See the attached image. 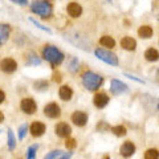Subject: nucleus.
Wrapping results in <instances>:
<instances>
[{
	"label": "nucleus",
	"mask_w": 159,
	"mask_h": 159,
	"mask_svg": "<svg viewBox=\"0 0 159 159\" xmlns=\"http://www.w3.org/2000/svg\"><path fill=\"white\" fill-rule=\"evenodd\" d=\"M33 86H34V89H37V90L43 92V90H45V89L48 88V82L47 81H37V82L33 84Z\"/></svg>",
	"instance_id": "2f4dec72"
},
{
	"label": "nucleus",
	"mask_w": 159,
	"mask_h": 159,
	"mask_svg": "<svg viewBox=\"0 0 159 159\" xmlns=\"http://www.w3.org/2000/svg\"><path fill=\"white\" fill-rule=\"evenodd\" d=\"M121 48L127 52H134L137 49V40L131 36H125L121 39Z\"/></svg>",
	"instance_id": "a211bd4d"
},
{
	"label": "nucleus",
	"mask_w": 159,
	"mask_h": 159,
	"mask_svg": "<svg viewBox=\"0 0 159 159\" xmlns=\"http://www.w3.org/2000/svg\"><path fill=\"white\" fill-rule=\"evenodd\" d=\"M17 61L13 57H6L0 61V70L6 74H13L17 70Z\"/></svg>",
	"instance_id": "0eeeda50"
},
{
	"label": "nucleus",
	"mask_w": 159,
	"mask_h": 159,
	"mask_svg": "<svg viewBox=\"0 0 159 159\" xmlns=\"http://www.w3.org/2000/svg\"><path fill=\"white\" fill-rule=\"evenodd\" d=\"M94 56L98 60H101L102 62L107 64V65L111 66H118L119 65V58L116 53L110 49H105V48H97L94 51Z\"/></svg>",
	"instance_id": "20e7f679"
},
{
	"label": "nucleus",
	"mask_w": 159,
	"mask_h": 159,
	"mask_svg": "<svg viewBox=\"0 0 159 159\" xmlns=\"http://www.w3.org/2000/svg\"><path fill=\"white\" fill-rule=\"evenodd\" d=\"M74 96V92L73 89L69 86V85H61L58 89V98L64 102H69Z\"/></svg>",
	"instance_id": "f3484780"
},
{
	"label": "nucleus",
	"mask_w": 159,
	"mask_h": 159,
	"mask_svg": "<svg viewBox=\"0 0 159 159\" xmlns=\"http://www.w3.org/2000/svg\"><path fill=\"white\" fill-rule=\"evenodd\" d=\"M6 98H7V94H6V92L3 90V89H0V105L6 101Z\"/></svg>",
	"instance_id": "c9c22d12"
},
{
	"label": "nucleus",
	"mask_w": 159,
	"mask_h": 159,
	"mask_svg": "<svg viewBox=\"0 0 159 159\" xmlns=\"http://www.w3.org/2000/svg\"><path fill=\"white\" fill-rule=\"evenodd\" d=\"M62 154H64V151H62V150H58V148H57V150L49 151L47 155L44 157V159H57L60 155H62Z\"/></svg>",
	"instance_id": "c85d7f7f"
},
{
	"label": "nucleus",
	"mask_w": 159,
	"mask_h": 159,
	"mask_svg": "<svg viewBox=\"0 0 159 159\" xmlns=\"http://www.w3.org/2000/svg\"><path fill=\"white\" fill-rule=\"evenodd\" d=\"M110 92L114 96H119V94H125L129 92V86L125 82H122L121 80L113 78L110 81Z\"/></svg>",
	"instance_id": "9b49d317"
},
{
	"label": "nucleus",
	"mask_w": 159,
	"mask_h": 159,
	"mask_svg": "<svg viewBox=\"0 0 159 159\" xmlns=\"http://www.w3.org/2000/svg\"><path fill=\"white\" fill-rule=\"evenodd\" d=\"M16 145H17L16 137H15L12 129H8V130H7V146H8V150L13 151L15 148H16Z\"/></svg>",
	"instance_id": "5701e85b"
},
{
	"label": "nucleus",
	"mask_w": 159,
	"mask_h": 159,
	"mask_svg": "<svg viewBox=\"0 0 159 159\" xmlns=\"http://www.w3.org/2000/svg\"><path fill=\"white\" fill-rule=\"evenodd\" d=\"M138 36L143 39V40H148V39H151L152 37V34H154V29L151 25H148V24H145V25H141L138 28Z\"/></svg>",
	"instance_id": "6ab92c4d"
},
{
	"label": "nucleus",
	"mask_w": 159,
	"mask_h": 159,
	"mask_svg": "<svg viewBox=\"0 0 159 159\" xmlns=\"http://www.w3.org/2000/svg\"><path fill=\"white\" fill-rule=\"evenodd\" d=\"M4 119H6V116H4V113L0 110V123H3V122H4Z\"/></svg>",
	"instance_id": "4c0bfd02"
},
{
	"label": "nucleus",
	"mask_w": 159,
	"mask_h": 159,
	"mask_svg": "<svg viewBox=\"0 0 159 159\" xmlns=\"http://www.w3.org/2000/svg\"><path fill=\"white\" fill-rule=\"evenodd\" d=\"M68 69L70 70L72 73H76L78 69H80V62L76 57H69V61H68Z\"/></svg>",
	"instance_id": "bb28decb"
},
{
	"label": "nucleus",
	"mask_w": 159,
	"mask_h": 159,
	"mask_svg": "<svg viewBox=\"0 0 159 159\" xmlns=\"http://www.w3.org/2000/svg\"><path fill=\"white\" fill-rule=\"evenodd\" d=\"M103 159H110V158H109V155H106L105 158H103Z\"/></svg>",
	"instance_id": "58836bf2"
},
{
	"label": "nucleus",
	"mask_w": 159,
	"mask_h": 159,
	"mask_svg": "<svg viewBox=\"0 0 159 159\" xmlns=\"http://www.w3.org/2000/svg\"><path fill=\"white\" fill-rule=\"evenodd\" d=\"M64 36H65V39L68 40V41H70L72 44H74L76 47H80L81 49H85V51H86L88 47H89L88 39L82 37L78 32H66Z\"/></svg>",
	"instance_id": "39448f33"
},
{
	"label": "nucleus",
	"mask_w": 159,
	"mask_h": 159,
	"mask_svg": "<svg viewBox=\"0 0 159 159\" xmlns=\"http://www.w3.org/2000/svg\"><path fill=\"white\" fill-rule=\"evenodd\" d=\"M137 151V147H135V143L131 142V141H126L123 142L121 147H119V154H121V157L123 158H131L134 154Z\"/></svg>",
	"instance_id": "4468645a"
},
{
	"label": "nucleus",
	"mask_w": 159,
	"mask_h": 159,
	"mask_svg": "<svg viewBox=\"0 0 159 159\" xmlns=\"http://www.w3.org/2000/svg\"><path fill=\"white\" fill-rule=\"evenodd\" d=\"M99 45L103 47L105 49H113L116 48V40H114L113 36H109V34H103V36H101V39H99Z\"/></svg>",
	"instance_id": "412c9836"
},
{
	"label": "nucleus",
	"mask_w": 159,
	"mask_h": 159,
	"mask_svg": "<svg viewBox=\"0 0 159 159\" xmlns=\"http://www.w3.org/2000/svg\"><path fill=\"white\" fill-rule=\"evenodd\" d=\"M41 56L47 62L51 64L53 69L60 66L65 60V54L60 51L56 45H52V44H45L41 48Z\"/></svg>",
	"instance_id": "f257e3e1"
},
{
	"label": "nucleus",
	"mask_w": 159,
	"mask_h": 159,
	"mask_svg": "<svg viewBox=\"0 0 159 159\" xmlns=\"http://www.w3.org/2000/svg\"><path fill=\"white\" fill-rule=\"evenodd\" d=\"M12 27L7 23H0V47L6 45V43L11 37Z\"/></svg>",
	"instance_id": "dca6fc26"
},
{
	"label": "nucleus",
	"mask_w": 159,
	"mask_h": 159,
	"mask_svg": "<svg viewBox=\"0 0 159 159\" xmlns=\"http://www.w3.org/2000/svg\"><path fill=\"white\" fill-rule=\"evenodd\" d=\"M72 157H73V151L69 150V152H64L62 155H60L57 159H70Z\"/></svg>",
	"instance_id": "f704fd0d"
},
{
	"label": "nucleus",
	"mask_w": 159,
	"mask_h": 159,
	"mask_svg": "<svg viewBox=\"0 0 159 159\" xmlns=\"http://www.w3.org/2000/svg\"><path fill=\"white\" fill-rule=\"evenodd\" d=\"M145 58L148 62H157L159 60V51L154 47H148L145 51Z\"/></svg>",
	"instance_id": "4be33fe9"
},
{
	"label": "nucleus",
	"mask_w": 159,
	"mask_h": 159,
	"mask_svg": "<svg viewBox=\"0 0 159 159\" xmlns=\"http://www.w3.org/2000/svg\"><path fill=\"white\" fill-rule=\"evenodd\" d=\"M143 158L145 159H159V150L158 148H147V150L145 151V154H143Z\"/></svg>",
	"instance_id": "a878e982"
},
{
	"label": "nucleus",
	"mask_w": 159,
	"mask_h": 159,
	"mask_svg": "<svg viewBox=\"0 0 159 159\" xmlns=\"http://www.w3.org/2000/svg\"><path fill=\"white\" fill-rule=\"evenodd\" d=\"M48 2H53V0H48Z\"/></svg>",
	"instance_id": "a19ab883"
},
{
	"label": "nucleus",
	"mask_w": 159,
	"mask_h": 159,
	"mask_svg": "<svg viewBox=\"0 0 159 159\" xmlns=\"http://www.w3.org/2000/svg\"><path fill=\"white\" fill-rule=\"evenodd\" d=\"M28 131H29V125H28V123H23V125L19 127V130H17V137H19L20 141H23V139L25 138V135H27Z\"/></svg>",
	"instance_id": "cd10ccee"
},
{
	"label": "nucleus",
	"mask_w": 159,
	"mask_h": 159,
	"mask_svg": "<svg viewBox=\"0 0 159 159\" xmlns=\"http://www.w3.org/2000/svg\"><path fill=\"white\" fill-rule=\"evenodd\" d=\"M29 21H31L32 24H33V25L34 27H37L39 29H41V31H44V32H48V33H52V31H51V28H48V27H44L43 25V24H40V23H37L36 21V20H34V19H29Z\"/></svg>",
	"instance_id": "7c9ffc66"
},
{
	"label": "nucleus",
	"mask_w": 159,
	"mask_h": 159,
	"mask_svg": "<svg viewBox=\"0 0 159 159\" xmlns=\"http://www.w3.org/2000/svg\"><path fill=\"white\" fill-rule=\"evenodd\" d=\"M47 131V126L45 123L41 121H33L29 125V133L33 138H41Z\"/></svg>",
	"instance_id": "9d476101"
},
{
	"label": "nucleus",
	"mask_w": 159,
	"mask_h": 159,
	"mask_svg": "<svg viewBox=\"0 0 159 159\" xmlns=\"http://www.w3.org/2000/svg\"><path fill=\"white\" fill-rule=\"evenodd\" d=\"M109 102H110V97H109L105 92H97L93 97L94 106L97 109H99V110H101V109H105L109 105Z\"/></svg>",
	"instance_id": "f8f14e48"
},
{
	"label": "nucleus",
	"mask_w": 159,
	"mask_h": 159,
	"mask_svg": "<svg viewBox=\"0 0 159 159\" xmlns=\"http://www.w3.org/2000/svg\"><path fill=\"white\" fill-rule=\"evenodd\" d=\"M82 86L89 92H97L103 85V77L93 70H85L81 74Z\"/></svg>",
	"instance_id": "f03ea898"
},
{
	"label": "nucleus",
	"mask_w": 159,
	"mask_h": 159,
	"mask_svg": "<svg viewBox=\"0 0 159 159\" xmlns=\"http://www.w3.org/2000/svg\"><path fill=\"white\" fill-rule=\"evenodd\" d=\"M110 131H111L116 137H125L126 134H127V129L123 126V125H117V126L110 127Z\"/></svg>",
	"instance_id": "393cba45"
},
{
	"label": "nucleus",
	"mask_w": 159,
	"mask_h": 159,
	"mask_svg": "<svg viewBox=\"0 0 159 159\" xmlns=\"http://www.w3.org/2000/svg\"><path fill=\"white\" fill-rule=\"evenodd\" d=\"M20 110L27 116H33L37 111V103L32 97H24L20 101Z\"/></svg>",
	"instance_id": "423d86ee"
},
{
	"label": "nucleus",
	"mask_w": 159,
	"mask_h": 159,
	"mask_svg": "<svg viewBox=\"0 0 159 159\" xmlns=\"http://www.w3.org/2000/svg\"><path fill=\"white\" fill-rule=\"evenodd\" d=\"M66 12L72 19H78V17H81L84 9H82V6L80 3L70 2V3H68V6H66Z\"/></svg>",
	"instance_id": "2eb2a0df"
},
{
	"label": "nucleus",
	"mask_w": 159,
	"mask_h": 159,
	"mask_svg": "<svg viewBox=\"0 0 159 159\" xmlns=\"http://www.w3.org/2000/svg\"><path fill=\"white\" fill-rule=\"evenodd\" d=\"M25 65H31V66H39L41 65V58L34 52H27L25 53Z\"/></svg>",
	"instance_id": "aec40b11"
},
{
	"label": "nucleus",
	"mask_w": 159,
	"mask_h": 159,
	"mask_svg": "<svg viewBox=\"0 0 159 159\" xmlns=\"http://www.w3.org/2000/svg\"><path fill=\"white\" fill-rule=\"evenodd\" d=\"M43 113H44V116L49 119H57L61 116V107H60V105L56 102H49L44 106Z\"/></svg>",
	"instance_id": "6e6552de"
},
{
	"label": "nucleus",
	"mask_w": 159,
	"mask_h": 159,
	"mask_svg": "<svg viewBox=\"0 0 159 159\" xmlns=\"http://www.w3.org/2000/svg\"><path fill=\"white\" fill-rule=\"evenodd\" d=\"M29 8L32 13L37 15L44 20H48L53 16V6L48 0H33Z\"/></svg>",
	"instance_id": "7ed1b4c3"
},
{
	"label": "nucleus",
	"mask_w": 159,
	"mask_h": 159,
	"mask_svg": "<svg viewBox=\"0 0 159 159\" xmlns=\"http://www.w3.org/2000/svg\"><path fill=\"white\" fill-rule=\"evenodd\" d=\"M37 151H39V145H37V143L31 145V146L27 148L25 159H36L37 158Z\"/></svg>",
	"instance_id": "b1692460"
},
{
	"label": "nucleus",
	"mask_w": 159,
	"mask_h": 159,
	"mask_svg": "<svg viewBox=\"0 0 159 159\" xmlns=\"http://www.w3.org/2000/svg\"><path fill=\"white\" fill-rule=\"evenodd\" d=\"M54 133L58 138H64L66 139L68 137L72 135V126L66 122H58L54 126Z\"/></svg>",
	"instance_id": "ddd939ff"
},
{
	"label": "nucleus",
	"mask_w": 159,
	"mask_h": 159,
	"mask_svg": "<svg viewBox=\"0 0 159 159\" xmlns=\"http://www.w3.org/2000/svg\"><path fill=\"white\" fill-rule=\"evenodd\" d=\"M70 121H72V123H73L74 126H77V127H84V126L88 125L89 116H88L85 111H82V110H76V111L72 113Z\"/></svg>",
	"instance_id": "1a4fd4ad"
},
{
	"label": "nucleus",
	"mask_w": 159,
	"mask_h": 159,
	"mask_svg": "<svg viewBox=\"0 0 159 159\" xmlns=\"http://www.w3.org/2000/svg\"><path fill=\"white\" fill-rule=\"evenodd\" d=\"M107 2H109V3H111V2H113V0H107Z\"/></svg>",
	"instance_id": "ea45409f"
},
{
	"label": "nucleus",
	"mask_w": 159,
	"mask_h": 159,
	"mask_svg": "<svg viewBox=\"0 0 159 159\" xmlns=\"http://www.w3.org/2000/svg\"><path fill=\"white\" fill-rule=\"evenodd\" d=\"M52 78H53V81H54V82H61V81H62V80H61V78H62L61 73H58L57 70H54V72H53Z\"/></svg>",
	"instance_id": "473e14b6"
},
{
	"label": "nucleus",
	"mask_w": 159,
	"mask_h": 159,
	"mask_svg": "<svg viewBox=\"0 0 159 159\" xmlns=\"http://www.w3.org/2000/svg\"><path fill=\"white\" fill-rule=\"evenodd\" d=\"M76 146H77L76 139L72 138V137H68L66 141H65V147L68 148V150H73V148H76Z\"/></svg>",
	"instance_id": "c756f323"
},
{
	"label": "nucleus",
	"mask_w": 159,
	"mask_h": 159,
	"mask_svg": "<svg viewBox=\"0 0 159 159\" xmlns=\"http://www.w3.org/2000/svg\"><path fill=\"white\" fill-rule=\"evenodd\" d=\"M125 76L127 77V78H130V80H134V81H137V82H139V84H143L145 85V81L143 80H141V78H138V77H135V76H131V74H127V73H125Z\"/></svg>",
	"instance_id": "72a5a7b5"
},
{
	"label": "nucleus",
	"mask_w": 159,
	"mask_h": 159,
	"mask_svg": "<svg viewBox=\"0 0 159 159\" xmlns=\"http://www.w3.org/2000/svg\"><path fill=\"white\" fill-rule=\"evenodd\" d=\"M0 133H2V130H0Z\"/></svg>",
	"instance_id": "79ce46f5"
},
{
	"label": "nucleus",
	"mask_w": 159,
	"mask_h": 159,
	"mask_svg": "<svg viewBox=\"0 0 159 159\" xmlns=\"http://www.w3.org/2000/svg\"><path fill=\"white\" fill-rule=\"evenodd\" d=\"M11 2L17 4V6H27L28 4V0H11Z\"/></svg>",
	"instance_id": "e433bc0d"
}]
</instances>
